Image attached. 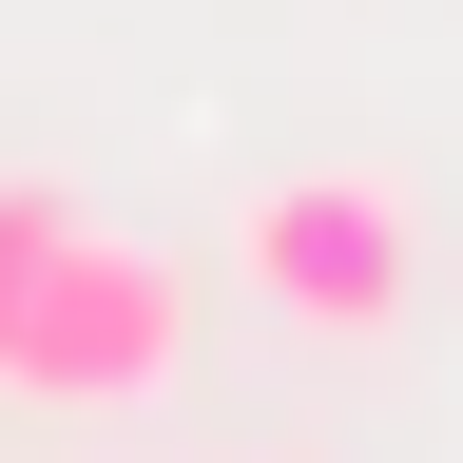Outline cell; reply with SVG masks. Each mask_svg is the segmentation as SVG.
Returning <instances> with one entry per match:
<instances>
[{
	"mask_svg": "<svg viewBox=\"0 0 463 463\" xmlns=\"http://www.w3.org/2000/svg\"><path fill=\"white\" fill-rule=\"evenodd\" d=\"M194 270L174 251H136V232H58L39 251V289L0 309V405H58V425H136V405H174L194 386Z\"/></svg>",
	"mask_w": 463,
	"mask_h": 463,
	"instance_id": "6da1fadb",
	"label": "cell"
},
{
	"mask_svg": "<svg viewBox=\"0 0 463 463\" xmlns=\"http://www.w3.org/2000/svg\"><path fill=\"white\" fill-rule=\"evenodd\" d=\"M232 270H251V309L270 328H309V347H386L405 309H425V213H405V174H251L232 194Z\"/></svg>",
	"mask_w": 463,
	"mask_h": 463,
	"instance_id": "7a4b0ae2",
	"label": "cell"
},
{
	"mask_svg": "<svg viewBox=\"0 0 463 463\" xmlns=\"http://www.w3.org/2000/svg\"><path fill=\"white\" fill-rule=\"evenodd\" d=\"M58 232H78V194H0V309L39 289V251H58Z\"/></svg>",
	"mask_w": 463,
	"mask_h": 463,
	"instance_id": "3957f363",
	"label": "cell"
}]
</instances>
